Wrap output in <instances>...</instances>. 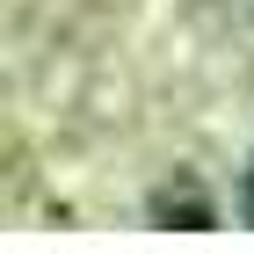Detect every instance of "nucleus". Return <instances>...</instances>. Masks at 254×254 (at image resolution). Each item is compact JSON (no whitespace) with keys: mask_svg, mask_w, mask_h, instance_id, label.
<instances>
[{"mask_svg":"<svg viewBox=\"0 0 254 254\" xmlns=\"http://www.w3.org/2000/svg\"><path fill=\"white\" fill-rule=\"evenodd\" d=\"M145 211H153V225H182V233H211V225H218V203L196 189V182H167V189H153Z\"/></svg>","mask_w":254,"mask_h":254,"instance_id":"nucleus-1","label":"nucleus"},{"mask_svg":"<svg viewBox=\"0 0 254 254\" xmlns=\"http://www.w3.org/2000/svg\"><path fill=\"white\" fill-rule=\"evenodd\" d=\"M240 203H247V218H254V175H247V182H240Z\"/></svg>","mask_w":254,"mask_h":254,"instance_id":"nucleus-2","label":"nucleus"}]
</instances>
